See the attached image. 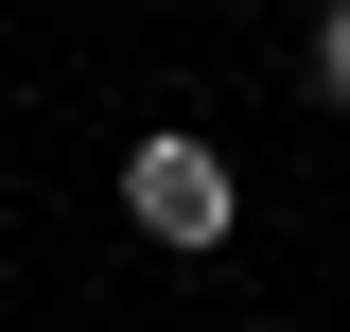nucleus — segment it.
<instances>
[{
	"label": "nucleus",
	"instance_id": "f257e3e1",
	"mask_svg": "<svg viewBox=\"0 0 350 332\" xmlns=\"http://www.w3.org/2000/svg\"><path fill=\"white\" fill-rule=\"evenodd\" d=\"M123 210L158 227V245H228V210H245V193H228V158H211L193 123H158V140L123 158Z\"/></svg>",
	"mask_w": 350,
	"mask_h": 332
},
{
	"label": "nucleus",
	"instance_id": "f03ea898",
	"mask_svg": "<svg viewBox=\"0 0 350 332\" xmlns=\"http://www.w3.org/2000/svg\"><path fill=\"white\" fill-rule=\"evenodd\" d=\"M315 105H350V0H315Z\"/></svg>",
	"mask_w": 350,
	"mask_h": 332
}]
</instances>
